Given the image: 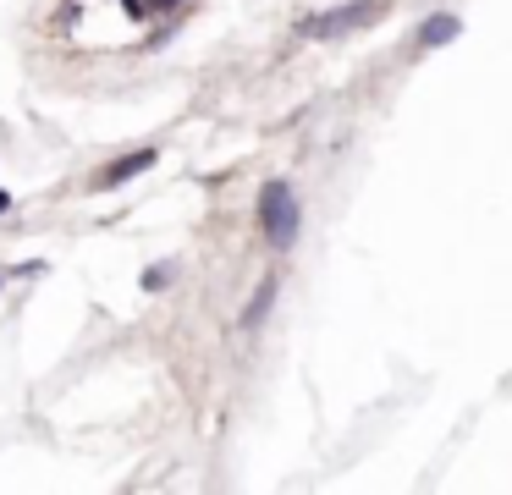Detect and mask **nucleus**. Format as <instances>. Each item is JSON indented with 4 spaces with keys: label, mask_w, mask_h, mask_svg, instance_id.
<instances>
[{
    "label": "nucleus",
    "mask_w": 512,
    "mask_h": 495,
    "mask_svg": "<svg viewBox=\"0 0 512 495\" xmlns=\"http://www.w3.org/2000/svg\"><path fill=\"white\" fill-rule=\"evenodd\" d=\"M457 28H463V22H457L452 11H435V17H430V22H424V28H419V44H424V50H435V44L457 39Z\"/></svg>",
    "instance_id": "nucleus-3"
},
{
    "label": "nucleus",
    "mask_w": 512,
    "mask_h": 495,
    "mask_svg": "<svg viewBox=\"0 0 512 495\" xmlns=\"http://www.w3.org/2000/svg\"><path fill=\"white\" fill-rule=\"evenodd\" d=\"M149 165H155V149H138V154H127V160H116L111 171H105V182H127V176H138V171H149Z\"/></svg>",
    "instance_id": "nucleus-4"
},
{
    "label": "nucleus",
    "mask_w": 512,
    "mask_h": 495,
    "mask_svg": "<svg viewBox=\"0 0 512 495\" xmlns=\"http://www.w3.org/2000/svg\"><path fill=\"white\" fill-rule=\"evenodd\" d=\"M298 198H292L287 182H270L265 193H259V226H265L270 248H292L298 242Z\"/></svg>",
    "instance_id": "nucleus-2"
},
{
    "label": "nucleus",
    "mask_w": 512,
    "mask_h": 495,
    "mask_svg": "<svg viewBox=\"0 0 512 495\" xmlns=\"http://www.w3.org/2000/svg\"><path fill=\"white\" fill-rule=\"evenodd\" d=\"M166 281H171V264H160V270H149V275H144V286H149V292H160Z\"/></svg>",
    "instance_id": "nucleus-6"
},
{
    "label": "nucleus",
    "mask_w": 512,
    "mask_h": 495,
    "mask_svg": "<svg viewBox=\"0 0 512 495\" xmlns=\"http://www.w3.org/2000/svg\"><path fill=\"white\" fill-rule=\"evenodd\" d=\"M6 209H12V193H0V215H6Z\"/></svg>",
    "instance_id": "nucleus-7"
},
{
    "label": "nucleus",
    "mask_w": 512,
    "mask_h": 495,
    "mask_svg": "<svg viewBox=\"0 0 512 495\" xmlns=\"http://www.w3.org/2000/svg\"><path fill=\"white\" fill-rule=\"evenodd\" d=\"M270 303H276V281H259L254 303H248V314H243V330H259V319L270 314Z\"/></svg>",
    "instance_id": "nucleus-5"
},
{
    "label": "nucleus",
    "mask_w": 512,
    "mask_h": 495,
    "mask_svg": "<svg viewBox=\"0 0 512 495\" xmlns=\"http://www.w3.org/2000/svg\"><path fill=\"white\" fill-rule=\"evenodd\" d=\"M155 6H177V0H155Z\"/></svg>",
    "instance_id": "nucleus-8"
},
{
    "label": "nucleus",
    "mask_w": 512,
    "mask_h": 495,
    "mask_svg": "<svg viewBox=\"0 0 512 495\" xmlns=\"http://www.w3.org/2000/svg\"><path fill=\"white\" fill-rule=\"evenodd\" d=\"M380 11H386V0H347V6H331V11H309V17L298 22V33L303 39H342V33L375 22Z\"/></svg>",
    "instance_id": "nucleus-1"
}]
</instances>
